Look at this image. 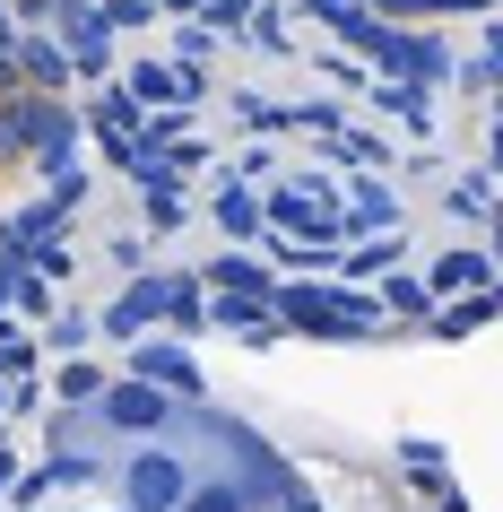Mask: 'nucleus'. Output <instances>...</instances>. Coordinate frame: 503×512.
<instances>
[{"label": "nucleus", "mask_w": 503, "mask_h": 512, "mask_svg": "<svg viewBox=\"0 0 503 512\" xmlns=\"http://www.w3.org/2000/svg\"><path fill=\"white\" fill-rule=\"evenodd\" d=\"M0 44H18V35H9V18H0Z\"/></svg>", "instance_id": "1a4fd4ad"}, {"label": "nucleus", "mask_w": 503, "mask_h": 512, "mask_svg": "<svg viewBox=\"0 0 503 512\" xmlns=\"http://www.w3.org/2000/svg\"><path fill=\"white\" fill-rule=\"evenodd\" d=\"M139 374H148V382H174V391L200 382V374H191V356H174V348H148V356H139Z\"/></svg>", "instance_id": "20e7f679"}, {"label": "nucleus", "mask_w": 503, "mask_h": 512, "mask_svg": "<svg viewBox=\"0 0 503 512\" xmlns=\"http://www.w3.org/2000/svg\"><path fill=\"white\" fill-rule=\"evenodd\" d=\"M18 70H27L35 87H61V70H70V61H61L53 44H18Z\"/></svg>", "instance_id": "39448f33"}, {"label": "nucleus", "mask_w": 503, "mask_h": 512, "mask_svg": "<svg viewBox=\"0 0 503 512\" xmlns=\"http://www.w3.org/2000/svg\"><path fill=\"white\" fill-rule=\"evenodd\" d=\"M174 512H243V495H235V486H209V495H183Z\"/></svg>", "instance_id": "423d86ee"}, {"label": "nucleus", "mask_w": 503, "mask_h": 512, "mask_svg": "<svg viewBox=\"0 0 503 512\" xmlns=\"http://www.w3.org/2000/svg\"><path fill=\"white\" fill-rule=\"evenodd\" d=\"M0 157H18V131H9V122H0Z\"/></svg>", "instance_id": "6e6552de"}, {"label": "nucleus", "mask_w": 503, "mask_h": 512, "mask_svg": "<svg viewBox=\"0 0 503 512\" xmlns=\"http://www.w3.org/2000/svg\"><path fill=\"white\" fill-rule=\"evenodd\" d=\"M27 87V70H18V44H0V96H18Z\"/></svg>", "instance_id": "0eeeda50"}, {"label": "nucleus", "mask_w": 503, "mask_h": 512, "mask_svg": "<svg viewBox=\"0 0 503 512\" xmlns=\"http://www.w3.org/2000/svg\"><path fill=\"white\" fill-rule=\"evenodd\" d=\"M157 313H165V287H157V278H139L131 296L113 304V330H131V339H139V322H157Z\"/></svg>", "instance_id": "7ed1b4c3"}, {"label": "nucleus", "mask_w": 503, "mask_h": 512, "mask_svg": "<svg viewBox=\"0 0 503 512\" xmlns=\"http://www.w3.org/2000/svg\"><path fill=\"white\" fill-rule=\"evenodd\" d=\"M105 417H113V426H131V434H157V426H165V400H157V382H148V374L113 382V391H105Z\"/></svg>", "instance_id": "f03ea898"}, {"label": "nucleus", "mask_w": 503, "mask_h": 512, "mask_svg": "<svg viewBox=\"0 0 503 512\" xmlns=\"http://www.w3.org/2000/svg\"><path fill=\"white\" fill-rule=\"evenodd\" d=\"M191 486H183V460L174 452H139L131 460V512H174Z\"/></svg>", "instance_id": "f257e3e1"}]
</instances>
